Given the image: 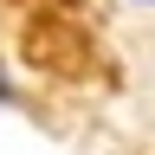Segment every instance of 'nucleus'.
<instances>
[{
    "label": "nucleus",
    "mask_w": 155,
    "mask_h": 155,
    "mask_svg": "<svg viewBox=\"0 0 155 155\" xmlns=\"http://www.w3.org/2000/svg\"><path fill=\"white\" fill-rule=\"evenodd\" d=\"M142 7H155V0H142Z\"/></svg>",
    "instance_id": "f03ea898"
},
{
    "label": "nucleus",
    "mask_w": 155,
    "mask_h": 155,
    "mask_svg": "<svg viewBox=\"0 0 155 155\" xmlns=\"http://www.w3.org/2000/svg\"><path fill=\"white\" fill-rule=\"evenodd\" d=\"M0 104H13V84H7V71H0Z\"/></svg>",
    "instance_id": "f257e3e1"
}]
</instances>
